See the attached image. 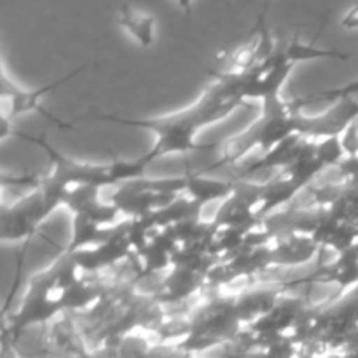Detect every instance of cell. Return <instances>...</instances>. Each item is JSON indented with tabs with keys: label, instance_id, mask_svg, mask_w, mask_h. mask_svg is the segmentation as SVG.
<instances>
[{
	"label": "cell",
	"instance_id": "6da1fadb",
	"mask_svg": "<svg viewBox=\"0 0 358 358\" xmlns=\"http://www.w3.org/2000/svg\"><path fill=\"white\" fill-rule=\"evenodd\" d=\"M217 77V83L210 86L198 100L182 110L173 112L159 117L133 119L121 117L114 114H91L83 115L80 119H96V121L112 122V124L126 126V128H138L154 135V145L143 154L149 163L170 154H189L203 152V150L215 149V143H199L198 133L205 126L226 119L234 108L241 105L240 86L241 76L233 72L212 73Z\"/></svg>",
	"mask_w": 358,
	"mask_h": 358
},
{
	"label": "cell",
	"instance_id": "7a4b0ae2",
	"mask_svg": "<svg viewBox=\"0 0 358 358\" xmlns=\"http://www.w3.org/2000/svg\"><path fill=\"white\" fill-rule=\"evenodd\" d=\"M87 66L90 65L79 66V69L72 70V72L66 73V76L59 77V79H56V80H51V83L44 84V86L34 87V90H21V87H17L16 84L10 83L9 80L6 69H2V108H3L2 110V138H7V135H9L10 122H13L14 119L21 117V115H27V114L44 115L48 121H51L52 124L58 126L59 129H70V131H73V129H76V126L70 124V122H66V121H63V119H59L58 115L51 114L49 110H45V108L42 107V100H44L49 93L59 90L63 84H66V83H70L72 79H76L79 73L86 72Z\"/></svg>",
	"mask_w": 358,
	"mask_h": 358
},
{
	"label": "cell",
	"instance_id": "3957f363",
	"mask_svg": "<svg viewBox=\"0 0 358 358\" xmlns=\"http://www.w3.org/2000/svg\"><path fill=\"white\" fill-rule=\"evenodd\" d=\"M358 117V96L341 98L334 101L329 110L320 115L296 114V135L308 140H322L329 136H341L350 124Z\"/></svg>",
	"mask_w": 358,
	"mask_h": 358
},
{
	"label": "cell",
	"instance_id": "277c9868",
	"mask_svg": "<svg viewBox=\"0 0 358 358\" xmlns=\"http://www.w3.org/2000/svg\"><path fill=\"white\" fill-rule=\"evenodd\" d=\"M51 210L45 205L41 189L24 196L13 206L2 208V240L3 241H28L37 231L38 224L44 222Z\"/></svg>",
	"mask_w": 358,
	"mask_h": 358
},
{
	"label": "cell",
	"instance_id": "5b68a950",
	"mask_svg": "<svg viewBox=\"0 0 358 358\" xmlns=\"http://www.w3.org/2000/svg\"><path fill=\"white\" fill-rule=\"evenodd\" d=\"M236 191V184L234 182H220L213 180V178H206L203 173H189L185 175V189L189 199L194 205L203 206L210 201H217V199H229Z\"/></svg>",
	"mask_w": 358,
	"mask_h": 358
},
{
	"label": "cell",
	"instance_id": "8992f818",
	"mask_svg": "<svg viewBox=\"0 0 358 358\" xmlns=\"http://www.w3.org/2000/svg\"><path fill=\"white\" fill-rule=\"evenodd\" d=\"M119 24L140 48H150L156 42V17L152 14L122 3L119 9Z\"/></svg>",
	"mask_w": 358,
	"mask_h": 358
},
{
	"label": "cell",
	"instance_id": "52a82bcc",
	"mask_svg": "<svg viewBox=\"0 0 358 358\" xmlns=\"http://www.w3.org/2000/svg\"><path fill=\"white\" fill-rule=\"evenodd\" d=\"M115 229H105L87 215L76 213L72 222V240L66 247L65 254H76V252L93 248L107 241L114 234Z\"/></svg>",
	"mask_w": 358,
	"mask_h": 358
},
{
	"label": "cell",
	"instance_id": "ba28073f",
	"mask_svg": "<svg viewBox=\"0 0 358 358\" xmlns=\"http://www.w3.org/2000/svg\"><path fill=\"white\" fill-rule=\"evenodd\" d=\"M317 37L318 35H315L313 41H311L310 44H304L299 37V31H296L282 55L285 56L287 62L292 63V65H297V63L303 62H315V59H341V62H345V59L352 58V56L346 55V52L336 51V49L317 48V45H315Z\"/></svg>",
	"mask_w": 358,
	"mask_h": 358
},
{
	"label": "cell",
	"instance_id": "9c48e42d",
	"mask_svg": "<svg viewBox=\"0 0 358 358\" xmlns=\"http://www.w3.org/2000/svg\"><path fill=\"white\" fill-rule=\"evenodd\" d=\"M149 161L143 156L136 159H114L110 164H107V187L108 185L121 184V182H136L142 180L145 175Z\"/></svg>",
	"mask_w": 358,
	"mask_h": 358
},
{
	"label": "cell",
	"instance_id": "30bf717a",
	"mask_svg": "<svg viewBox=\"0 0 358 358\" xmlns=\"http://www.w3.org/2000/svg\"><path fill=\"white\" fill-rule=\"evenodd\" d=\"M341 143L343 149H345L346 157L358 156V126L357 121L353 124H350L348 128L345 129V133L341 135Z\"/></svg>",
	"mask_w": 358,
	"mask_h": 358
},
{
	"label": "cell",
	"instance_id": "8fae6325",
	"mask_svg": "<svg viewBox=\"0 0 358 358\" xmlns=\"http://www.w3.org/2000/svg\"><path fill=\"white\" fill-rule=\"evenodd\" d=\"M341 27L345 28L346 31H355L358 30V3L348 9L345 13V16L341 17Z\"/></svg>",
	"mask_w": 358,
	"mask_h": 358
},
{
	"label": "cell",
	"instance_id": "7c38bea8",
	"mask_svg": "<svg viewBox=\"0 0 358 358\" xmlns=\"http://www.w3.org/2000/svg\"><path fill=\"white\" fill-rule=\"evenodd\" d=\"M175 2H177V6H178V9L182 10V13L185 14V16H191L192 14V2H194V0H175Z\"/></svg>",
	"mask_w": 358,
	"mask_h": 358
},
{
	"label": "cell",
	"instance_id": "4fadbf2b",
	"mask_svg": "<svg viewBox=\"0 0 358 358\" xmlns=\"http://www.w3.org/2000/svg\"><path fill=\"white\" fill-rule=\"evenodd\" d=\"M273 2H275V0H264V3H262V10L257 17V23H266V16H268L269 9H271Z\"/></svg>",
	"mask_w": 358,
	"mask_h": 358
}]
</instances>
